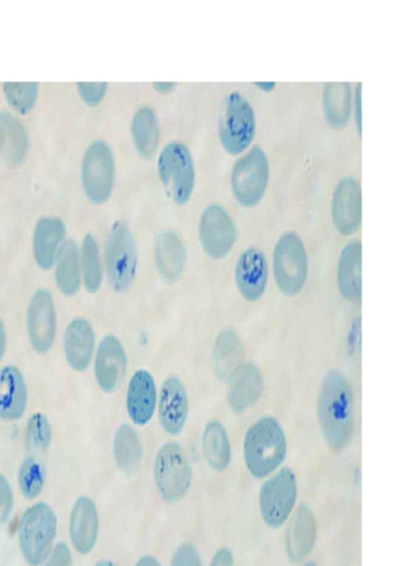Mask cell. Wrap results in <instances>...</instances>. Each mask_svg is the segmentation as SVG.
I'll list each match as a JSON object with an SVG mask.
<instances>
[{"label": "cell", "mask_w": 399, "mask_h": 566, "mask_svg": "<svg viewBox=\"0 0 399 566\" xmlns=\"http://www.w3.org/2000/svg\"><path fill=\"white\" fill-rule=\"evenodd\" d=\"M318 416L329 448L334 452L346 448L354 431V396L349 381L339 371H330L323 378Z\"/></svg>", "instance_id": "cell-1"}, {"label": "cell", "mask_w": 399, "mask_h": 566, "mask_svg": "<svg viewBox=\"0 0 399 566\" xmlns=\"http://www.w3.org/2000/svg\"><path fill=\"white\" fill-rule=\"evenodd\" d=\"M286 456V434L276 418L262 417L246 433L243 459L252 477L263 479L271 476L283 465Z\"/></svg>", "instance_id": "cell-2"}, {"label": "cell", "mask_w": 399, "mask_h": 566, "mask_svg": "<svg viewBox=\"0 0 399 566\" xmlns=\"http://www.w3.org/2000/svg\"><path fill=\"white\" fill-rule=\"evenodd\" d=\"M57 524L55 511L45 502L34 505L24 513L19 539L23 556L31 566H39L52 554Z\"/></svg>", "instance_id": "cell-3"}, {"label": "cell", "mask_w": 399, "mask_h": 566, "mask_svg": "<svg viewBox=\"0 0 399 566\" xmlns=\"http://www.w3.org/2000/svg\"><path fill=\"white\" fill-rule=\"evenodd\" d=\"M105 269L112 290L126 293L135 282L138 270V250L135 237L123 223L112 227L105 248Z\"/></svg>", "instance_id": "cell-4"}, {"label": "cell", "mask_w": 399, "mask_h": 566, "mask_svg": "<svg viewBox=\"0 0 399 566\" xmlns=\"http://www.w3.org/2000/svg\"><path fill=\"white\" fill-rule=\"evenodd\" d=\"M159 178L168 196L176 205H186L195 189V166L190 149L182 142H171L158 160Z\"/></svg>", "instance_id": "cell-5"}, {"label": "cell", "mask_w": 399, "mask_h": 566, "mask_svg": "<svg viewBox=\"0 0 399 566\" xmlns=\"http://www.w3.org/2000/svg\"><path fill=\"white\" fill-rule=\"evenodd\" d=\"M255 134V115L248 100L231 92L224 101L219 120V138L224 150L232 156L243 154Z\"/></svg>", "instance_id": "cell-6"}, {"label": "cell", "mask_w": 399, "mask_h": 566, "mask_svg": "<svg viewBox=\"0 0 399 566\" xmlns=\"http://www.w3.org/2000/svg\"><path fill=\"white\" fill-rule=\"evenodd\" d=\"M308 272V256L301 238L295 233L283 235L274 250V273L282 294L290 298L299 295Z\"/></svg>", "instance_id": "cell-7"}, {"label": "cell", "mask_w": 399, "mask_h": 566, "mask_svg": "<svg viewBox=\"0 0 399 566\" xmlns=\"http://www.w3.org/2000/svg\"><path fill=\"white\" fill-rule=\"evenodd\" d=\"M192 478V467L182 448L166 444L155 464V482L161 498L170 503L180 501L190 490Z\"/></svg>", "instance_id": "cell-8"}, {"label": "cell", "mask_w": 399, "mask_h": 566, "mask_svg": "<svg viewBox=\"0 0 399 566\" xmlns=\"http://www.w3.org/2000/svg\"><path fill=\"white\" fill-rule=\"evenodd\" d=\"M270 173L267 156L258 147L251 149L231 173V190L237 202L247 208L256 206L267 190Z\"/></svg>", "instance_id": "cell-9"}, {"label": "cell", "mask_w": 399, "mask_h": 566, "mask_svg": "<svg viewBox=\"0 0 399 566\" xmlns=\"http://www.w3.org/2000/svg\"><path fill=\"white\" fill-rule=\"evenodd\" d=\"M298 498L296 475L289 468L265 482L259 494V508L265 524L282 528L290 518Z\"/></svg>", "instance_id": "cell-10"}, {"label": "cell", "mask_w": 399, "mask_h": 566, "mask_svg": "<svg viewBox=\"0 0 399 566\" xmlns=\"http://www.w3.org/2000/svg\"><path fill=\"white\" fill-rule=\"evenodd\" d=\"M114 158L103 140L92 144L82 162V186L88 200L96 205L104 204L114 186Z\"/></svg>", "instance_id": "cell-11"}, {"label": "cell", "mask_w": 399, "mask_h": 566, "mask_svg": "<svg viewBox=\"0 0 399 566\" xmlns=\"http://www.w3.org/2000/svg\"><path fill=\"white\" fill-rule=\"evenodd\" d=\"M200 238L203 250L210 259L221 260L228 256L235 245L237 230L224 207L212 204L203 212Z\"/></svg>", "instance_id": "cell-12"}, {"label": "cell", "mask_w": 399, "mask_h": 566, "mask_svg": "<svg viewBox=\"0 0 399 566\" xmlns=\"http://www.w3.org/2000/svg\"><path fill=\"white\" fill-rule=\"evenodd\" d=\"M29 337L33 349L41 354L50 351L57 332V317L52 294L38 291L32 298L27 315Z\"/></svg>", "instance_id": "cell-13"}, {"label": "cell", "mask_w": 399, "mask_h": 566, "mask_svg": "<svg viewBox=\"0 0 399 566\" xmlns=\"http://www.w3.org/2000/svg\"><path fill=\"white\" fill-rule=\"evenodd\" d=\"M235 280L241 297L255 303L267 290L269 262L263 252L256 248L244 250L235 267Z\"/></svg>", "instance_id": "cell-14"}, {"label": "cell", "mask_w": 399, "mask_h": 566, "mask_svg": "<svg viewBox=\"0 0 399 566\" xmlns=\"http://www.w3.org/2000/svg\"><path fill=\"white\" fill-rule=\"evenodd\" d=\"M161 427L171 437L180 435L189 418V395L179 376L172 375L162 384L158 399Z\"/></svg>", "instance_id": "cell-15"}, {"label": "cell", "mask_w": 399, "mask_h": 566, "mask_svg": "<svg viewBox=\"0 0 399 566\" xmlns=\"http://www.w3.org/2000/svg\"><path fill=\"white\" fill-rule=\"evenodd\" d=\"M158 399L157 384L150 372L139 370L132 375L126 394V409L133 423L146 427L155 416Z\"/></svg>", "instance_id": "cell-16"}, {"label": "cell", "mask_w": 399, "mask_h": 566, "mask_svg": "<svg viewBox=\"0 0 399 566\" xmlns=\"http://www.w3.org/2000/svg\"><path fill=\"white\" fill-rule=\"evenodd\" d=\"M332 219L343 236L354 235L362 220V195L360 184L351 178L343 179L337 186L332 201Z\"/></svg>", "instance_id": "cell-17"}, {"label": "cell", "mask_w": 399, "mask_h": 566, "mask_svg": "<svg viewBox=\"0 0 399 566\" xmlns=\"http://www.w3.org/2000/svg\"><path fill=\"white\" fill-rule=\"evenodd\" d=\"M95 378L105 393L117 389L126 372V354L119 340L114 336L102 339L95 356Z\"/></svg>", "instance_id": "cell-18"}, {"label": "cell", "mask_w": 399, "mask_h": 566, "mask_svg": "<svg viewBox=\"0 0 399 566\" xmlns=\"http://www.w3.org/2000/svg\"><path fill=\"white\" fill-rule=\"evenodd\" d=\"M29 389L22 371L15 365L0 370V419L18 421L26 412Z\"/></svg>", "instance_id": "cell-19"}, {"label": "cell", "mask_w": 399, "mask_h": 566, "mask_svg": "<svg viewBox=\"0 0 399 566\" xmlns=\"http://www.w3.org/2000/svg\"><path fill=\"white\" fill-rule=\"evenodd\" d=\"M99 536V516L95 503L88 497H81L73 506L70 516V539L80 554H89Z\"/></svg>", "instance_id": "cell-20"}, {"label": "cell", "mask_w": 399, "mask_h": 566, "mask_svg": "<svg viewBox=\"0 0 399 566\" xmlns=\"http://www.w3.org/2000/svg\"><path fill=\"white\" fill-rule=\"evenodd\" d=\"M95 337L91 325L84 319L71 321L65 333V354L69 366L83 372L90 366Z\"/></svg>", "instance_id": "cell-21"}, {"label": "cell", "mask_w": 399, "mask_h": 566, "mask_svg": "<svg viewBox=\"0 0 399 566\" xmlns=\"http://www.w3.org/2000/svg\"><path fill=\"white\" fill-rule=\"evenodd\" d=\"M339 290L344 299L358 304L362 299V245L352 241L340 256L338 267Z\"/></svg>", "instance_id": "cell-22"}, {"label": "cell", "mask_w": 399, "mask_h": 566, "mask_svg": "<svg viewBox=\"0 0 399 566\" xmlns=\"http://www.w3.org/2000/svg\"><path fill=\"white\" fill-rule=\"evenodd\" d=\"M317 520L311 509L303 505L296 511L287 535V551L293 562L305 559L314 550Z\"/></svg>", "instance_id": "cell-23"}, {"label": "cell", "mask_w": 399, "mask_h": 566, "mask_svg": "<svg viewBox=\"0 0 399 566\" xmlns=\"http://www.w3.org/2000/svg\"><path fill=\"white\" fill-rule=\"evenodd\" d=\"M65 234L66 227L58 218L45 217L37 223L34 233V257L39 268H53Z\"/></svg>", "instance_id": "cell-24"}, {"label": "cell", "mask_w": 399, "mask_h": 566, "mask_svg": "<svg viewBox=\"0 0 399 566\" xmlns=\"http://www.w3.org/2000/svg\"><path fill=\"white\" fill-rule=\"evenodd\" d=\"M29 151V137L23 124L12 114H0V159L11 166L22 163Z\"/></svg>", "instance_id": "cell-25"}, {"label": "cell", "mask_w": 399, "mask_h": 566, "mask_svg": "<svg viewBox=\"0 0 399 566\" xmlns=\"http://www.w3.org/2000/svg\"><path fill=\"white\" fill-rule=\"evenodd\" d=\"M156 260L161 276L174 283L183 275L186 264L184 244L173 233L162 234L156 245Z\"/></svg>", "instance_id": "cell-26"}, {"label": "cell", "mask_w": 399, "mask_h": 566, "mask_svg": "<svg viewBox=\"0 0 399 566\" xmlns=\"http://www.w3.org/2000/svg\"><path fill=\"white\" fill-rule=\"evenodd\" d=\"M262 393V378L255 366L248 364L233 375L229 387L228 400L231 409L241 414L250 408Z\"/></svg>", "instance_id": "cell-27"}, {"label": "cell", "mask_w": 399, "mask_h": 566, "mask_svg": "<svg viewBox=\"0 0 399 566\" xmlns=\"http://www.w3.org/2000/svg\"><path fill=\"white\" fill-rule=\"evenodd\" d=\"M130 132L138 152L144 158H151L160 140V127L156 112L149 106H142L133 116Z\"/></svg>", "instance_id": "cell-28"}, {"label": "cell", "mask_w": 399, "mask_h": 566, "mask_svg": "<svg viewBox=\"0 0 399 566\" xmlns=\"http://www.w3.org/2000/svg\"><path fill=\"white\" fill-rule=\"evenodd\" d=\"M56 283L66 297L76 296L81 287L79 251L75 241H67L57 257Z\"/></svg>", "instance_id": "cell-29"}, {"label": "cell", "mask_w": 399, "mask_h": 566, "mask_svg": "<svg viewBox=\"0 0 399 566\" xmlns=\"http://www.w3.org/2000/svg\"><path fill=\"white\" fill-rule=\"evenodd\" d=\"M113 454L117 467L125 473L135 472L141 464L144 446L138 433L128 424H122L115 433Z\"/></svg>", "instance_id": "cell-30"}, {"label": "cell", "mask_w": 399, "mask_h": 566, "mask_svg": "<svg viewBox=\"0 0 399 566\" xmlns=\"http://www.w3.org/2000/svg\"><path fill=\"white\" fill-rule=\"evenodd\" d=\"M203 451L208 465L216 472H224L231 461L229 439L223 423L212 420L203 434Z\"/></svg>", "instance_id": "cell-31"}, {"label": "cell", "mask_w": 399, "mask_h": 566, "mask_svg": "<svg viewBox=\"0 0 399 566\" xmlns=\"http://www.w3.org/2000/svg\"><path fill=\"white\" fill-rule=\"evenodd\" d=\"M352 106V90L347 82L328 83L323 93L327 122L335 129L346 126Z\"/></svg>", "instance_id": "cell-32"}, {"label": "cell", "mask_w": 399, "mask_h": 566, "mask_svg": "<svg viewBox=\"0 0 399 566\" xmlns=\"http://www.w3.org/2000/svg\"><path fill=\"white\" fill-rule=\"evenodd\" d=\"M81 268L86 291L89 294L99 292L102 282V270L96 240L87 235L81 249Z\"/></svg>", "instance_id": "cell-33"}, {"label": "cell", "mask_w": 399, "mask_h": 566, "mask_svg": "<svg viewBox=\"0 0 399 566\" xmlns=\"http://www.w3.org/2000/svg\"><path fill=\"white\" fill-rule=\"evenodd\" d=\"M46 472L42 461L37 456H27L19 472V484L23 496L33 500L44 490Z\"/></svg>", "instance_id": "cell-34"}, {"label": "cell", "mask_w": 399, "mask_h": 566, "mask_svg": "<svg viewBox=\"0 0 399 566\" xmlns=\"http://www.w3.org/2000/svg\"><path fill=\"white\" fill-rule=\"evenodd\" d=\"M53 440V429L48 418L42 414H34L26 430V448L33 456L44 454L50 446Z\"/></svg>", "instance_id": "cell-35"}, {"label": "cell", "mask_w": 399, "mask_h": 566, "mask_svg": "<svg viewBox=\"0 0 399 566\" xmlns=\"http://www.w3.org/2000/svg\"><path fill=\"white\" fill-rule=\"evenodd\" d=\"M39 87L37 83L11 82L4 86L5 97L9 103L20 113H30L38 98Z\"/></svg>", "instance_id": "cell-36"}, {"label": "cell", "mask_w": 399, "mask_h": 566, "mask_svg": "<svg viewBox=\"0 0 399 566\" xmlns=\"http://www.w3.org/2000/svg\"><path fill=\"white\" fill-rule=\"evenodd\" d=\"M14 508V494L10 482L0 474V525L7 523Z\"/></svg>", "instance_id": "cell-37"}, {"label": "cell", "mask_w": 399, "mask_h": 566, "mask_svg": "<svg viewBox=\"0 0 399 566\" xmlns=\"http://www.w3.org/2000/svg\"><path fill=\"white\" fill-rule=\"evenodd\" d=\"M78 92L81 99L91 106L98 105L104 99L107 86L103 82L78 83Z\"/></svg>", "instance_id": "cell-38"}, {"label": "cell", "mask_w": 399, "mask_h": 566, "mask_svg": "<svg viewBox=\"0 0 399 566\" xmlns=\"http://www.w3.org/2000/svg\"><path fill=\"white\" fill-rule=\"evenodd\" d=\"M171 566H203L202 558L197 548L192 544L180 546L173 558Z\"/></svg>", "instance_id": "cell-39"}, {"label": "cell", "mask_w": 399, "mask_h": 566, "mask_svg": "<svg viewBox=\"0 0 399 566\" xmlns=\"http://www.w3.org/2000/svg\"><path fill=\"white\" fill-rule=\"evenodd\" d=\"M44 566H73L70 548L65 543H59L48 557Z\"/></svg>", "instance_id": "cell-40"}, {"label": "cell", "mask_w": 399, "mask_h": 566, "mask_svg": "<svg viewBox=\"0 0 399 566\" xmlns=\"http://www.w3.org/2000/svg\"><path fill=\"white\" fill-rule=\"evenodd\" d=\"M209 566H235L233 555L228 547H220Z\"/></svg>", "instance_id": "cell-41"}, {"label": "cell", "mask_w": 399, "mask_h": 566, "mask_svg": "<svg viewBox=\"0 0 399 566\" xmlns=\"http://www.w3.org/2000/svg\"><path fill=\"white\" fill-rule=\"evenodd\" d=\"M354 116H355V121H356V126H357V132L361 134V120H362V115H361V83L357 84V88H356V91L354 93Z\"/></svg>", "instance_id": "cell-42"}, {"label": "cell", "mask_w": 399, "mask_h": 566, "mask_svg": "<svg viewBox=\"0 0 399 566\" xmlns=\"http://www.w3.org/2000/svg\"><path fill=\"white\" fill-rule=\"evenodd\" d=\"M7 347H8V336H7V329L5 326L0 319V361L3 360L5 353H7Z\"/></svg>", "instance_id": "cell-43"}, {"label": "cell", "mask_w": 399, "mask_h": 566, "mask_svg": "<svg viewBox=\"0 0 399 566\" xmlns=\"http://www.w3.org/2000/svg\"><path fill=\"white\" fill-rule=\"evenodd\" d=\"M136 566H162V564L156 556L145 555L138 561Z\"/></svg>", "instance_id": "cell-44"}, {"label": "cell", "mask_w": 399, "mask_h": 566, "mask_svg": "<svg viewBox=\"0 0 399 566\" xmlns=\"http://www.w3.org/2000/svg\"><path fill=\"white\" fill-rule=\"evenodd\" d=\"M153 87L160 93H164L166 94V93H170V92L174 91L175 88H176V83H173V82H158V83H153Z\"/></svg>", "instance_id": "cell-45"}, {"label": "cell", "mask_w": 399, "mask_h": 566, "mask_svg": "<svg viewBox=\"0 0 399 566\" xmlns=\"http://www.w3.org/2000/svg\"><path fill=\"white\" fill-rule=\"evenodd\" d=\"M254 86L264 92H271L276 88L277 84L274 82H258L254 83Z\"/></svg>", "instance_id": "cell-46"}, {"label": "cell", "mask_w": 399, "mask_h": 566, "mask_svg": "<svg viewBox=\"0 0 399 566\" xmlns=\"http://www.w3.org/2000/svg\"><path fill=\"white\" fill-rule=\"evenodd\" d=\"M94 566H116V565L111 561L103 559V561L98 562Z\"/></svg>", "instance_id": "cell-47"}, {"label": "cell", "mask_w": 399, "mask_h": 566, "mask_svg": "<svg viewBox=\"0 0 399 566\" xmlns=\"http://www.w3.org/2000/svg\"><path fill=\"white\" fill-rule=\"evenodd\" d=\"M301 566H317V564L315 562H308Z\"/></svg>", "instance_id": "cell-48"}]
</instances>
